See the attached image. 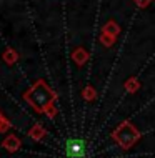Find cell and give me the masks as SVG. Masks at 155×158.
<instances>
[{
  "label": "cell",
  "mask_w": 155,
  "mask_h": 158,
  "mask_svg": "<svg viewBox=\"0 0 155 158\" xmlns=\"http://www.w3.org/2000/svg\"><path fill=\"white\" fill-rule=\"evenodd\" d=\"M65 153L67 158H85L87 156V145L84 140L72 138L65 145Z\"/></svg>",
  "instance_id": "2"
},
{
  "label": "cell",
  "mask_w": 155,
  "mask_h": 158,
  "mask_svg": "<svg viewBox=\"0 0 155 158\" xmlns=\"http://www.w3.org/2000/svg\"><path fill=\"white\" fill-rule=\"evenodd\" d=\"M28 100L32 102V105L35 106L37 110H44L47 105L50 103V100H52V93L47 90V88L44 87H35L32 92H30V95H28Z\"/></svg>",
  "instance_id": "1"
}]
</instances>
